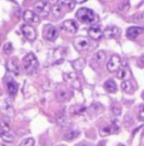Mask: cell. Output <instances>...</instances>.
<instances>
[{"mask_svg": "<svg viewBox=\"0 0 144 146\" xmlns=\"http://www.w3.org/2000/svg\"><path fill=\"white\" fill-rule=\"evenodd\" d=\"M85 58H79L78 59L75 60V61L71 62V65H72L73 68L76 71H81L84 67L86 66V64Z\"/></svg>", "mask_w": 144, "mask_h": 146, "instance_id": "e0dca14e", "label": "cell"}, {"mask_svg": "<svg viewBox=\"0 0 144 146\" xmlns=\"http://www.w3.org/2000/svg\"><path fill=\"white\" fill-rule=\"evenodd\" d=\"M87 0H74L75 3H77V4H82V3L86 2Z\"/></svg>", "mask_w": 144, "mask_h": 146, "instance_id": "4dcf8cb0", "label": "cell"}, {"mask_svg": "<svg viewBox=\"0 0 144 146\" xmlns=\"http://www.w3.org/2000/svg\"><path fill=\"white\" fill-rule=\"evenodd\" d=\"M143 99H144V94H143Z\"/></svg>", "mask_w": 144, "mask_h": 146, "instance_id": "836d02e7", "label": "cell"}, {"mask_svg": "<svg viewBox=\"0 0 144 146\" xmlns=\"http://www.w3.org/2000/svg\"><path fill=\"white\" fill-rule=\"evenodd\" d=\"M76 146H95L93 144L89 143H87V142H81L80 143L77 144Z\"/></svg>", "mask_w": 144, "mask_h": 146, "instance_id": "f546056e", "label": "cell"}, {"mask_svg": "<svg viewBox=\"0 0 144 146\" xmlns=\"http://www.w3.org/2000/svg\"><path fill=\"white\" fill-rule=\"evenodd\" d=\"M22 63L26 72L30 74L35 72L38 67V60L32 52L28 54L23 58Z\"/></svg>", "mask_w": 144, "mask_h": 146, "instance_id": "6da1fadb", "label": "cell"}, {"mask_svg": "<svg viewBox=\"0 0 144 146\" xmlns=\"http://www.w3.org/2000/svg\"><path fill=\"white\" fill-rule=\"evenodd\" d=\"M4 51L7 54H10L11 53H12L13 51V46H12V44H11L10 42L7 43L5 44V45L4 46Z\"/></svg>", "mask_w": 144, "mask_h": 146, "instance_id": "83f0119b", "label": "cell"}, {"mask_svg": "<svg viewBox=\"0 0 144 146\" xmlns=\"http://www.w3.org/2000/svg\"><path fill=\"white\" fill-rule=\"evenodd\" d=\"M0 136H1V139L7 143H11L14 140V137L9 133V131H1L0 132Z\"/></svg>", "mask_w": 144, "mask_h": 146, "instance_id": "7402d4cb", "label": "cell"}, {"mask_svg": "<svg viewBox=\"0 0 144 146\" xmlns=\"http://www.w3.org/2000/svg\"><path fill=\"white\" fill-rule=\"evenodd\" d=\"M117 78L118 79L123 80V81H128L131 76V72L130 68L125 64L121 66L118 71H117Z\"/></svg>", "mask_w": 144, "mask_h": 146, "instance_id": "9c48e42d", "label": "cell"}, {"mask_svg": "<svg viewBox=\"0 0 144 146\" xmlns=\"http://www.w3.org/2000/svg\"><path fill=\"white\" fill-rule=\"evenodd\" d=\"M140 61H141V64L144 65V55L141 56V58H140Z\"/></svg>", "mask_w": 144, "mask_h": 146, "instance_id": "1f68e13d", "label": "cell"}, {"mask_svg": "<svg viewBox=\"0 0 144 146\" xmlns=\"http://www.w3.org/2000/svg\"><path fill=\"white\" fill-rule=\"evenodd\" d=\"M76 17L84 24H92L95 20V14L91 9L86 7L79 9L76 12Z\"/></svg>", "mask_w": 144, "mask_h": 146, "instance_id": "7a4b0ae2", "label": "cell"}, {"mask_svg": "<svg viewBox=\"0 0 144 146\" xmlns=\"http://www.w3.org/2000/svg\"><path fill=\"white\" fill-rule=\"evenodd\" d=\"M144 32V28L140 27H131L126 30V36L129 39L133 40Z\"/></svg>", "mask_w": 144, "mask_h": 146, "instance_id": "7c38bea8", "label": "cell"}, {"mask_svg": "<svg viewBox=\"0 0 144 146\" xmlns=\"http://www.w3.org/2000/svg\"><path fill=\"white\" fill-rule=\"evenodd\" d=\"M51 12L55 17H60L62 16V8L56 3L51 8Z\"/></svg>", "mask_w": 144, "mask_h": 146, "instance_id": "d4e9b609", "label": "cell"}, {"mask_svg": "<svg viewBox=\"0 0 144 146\" xmlns=\"http://www.w3.org/2000/svg\"><path fill=\"white\" fill-rule=\"evenodd\" d=\"M7 69L10 72H12L15 75L17 76L19 74V66L14 61H11H11H9L7 64Z\"/></svg>", "mask_w": 144, "mask_h": 146, "instance_id": "ffe728a7", "label": "cell"}, {"mask_svg": "<svg viewBox=\"0 0 144 146\" xmlns=\"http://www.w3.org/2000/svg\"><path fill=\"white\" fill-rule=\"evenodd\" d=\"M121 33V29L118 28L117 27H108L105 31H104L103 34H104V37L106 38H118L120 36Z\"/></svg>", "mask_w": 144, "mask_h": 146, "instance_id": "8fae6325", "label": "cell"}, {"mask_svg": "<svg viewBox=\"0 0 144 146\" xmlns=\"http://www.w3.org/2000/svg\"><path fill=\"white\" fill-rule=\"evenodd\" d=\"M121 66V60L118 55H113L107 64V68L111 73L118 71Z\"/></svg>", "mask_w": 144, "mask_h": 146, "instance_id": "5b68a950", "label": "cell"}, {"mask_svg": "<svg viewBox=\"0 0 144 146\" xmlns=\"http://www.w3.org/2000/svg\"><path fill=\"white\" fill-rule=\"evenodd\" d=\"M80 135V132L76 130H72L71 131H68L65 134L64 137L66 140L68 141H71V140H74L75 138H78V135Z\"/></svg>", "mask_w": 144, "mask_h": 146, "instance_id": "cb8c5ba5", "label": "cell"}, {"mask_svg": "<svg viewBox=\"0 0 144 146\" xmlns=\"http://www.w3.org/2000/svg\"><path fill=\"white\" fill-rule=\"evenodd\" d=\"M118 146H125V145H123V144H121V143H120V144H118Z\"/></svg>", "mask_w": 144, "mask_h": 146, "instance_id": "d6a6232c", "label": "cell"}, {"mask_svg": "<svg viewBox=\"0 0 144 146\" xmlns=\"http://www.w3.org/2000/svg\"><path fill=\"white\" fill-rule=\"evenodd\" d=\"M57 4L61 7V8L68 9V11H71L74 9L75 7V1L73 0H58Z\"/></svg>", "mask_w": 144, "mask_h": 146, "instance_id": "ac0fdd59", "label": "cell"}, {"mask_svg": "<svg viewBox=\"0 0 144 146\" xmlns=\"http://www.w3.org/2000/svg\"><path fill=\"white\" fill-rule=\"evenodd\" d=\"M91 43H90L89 39L86 36H79L76 37L74 41V46L76 49L78 51H86L90 47Z\"/></svg>", "mask_w": 144, "mask_h": 146, "instance_id": "277c9868", "label": "cell"}, {"mask_svg": "<svg viewBox=\"0 0 144 146\" xmlns=\"http://www.w3.org/2000/svg\"><path fill=\"white\" fill-rule=\"evenodd\" d=\"M88 34L92 39L99 40L102 37L103 32L99 26L94 25L89 28L88 31Z\"/></svg>", "mask_w": 144, "mask_h": 146, "instance_id": "5bb4252c", "label": "cell"}, {"mask_svg": "<svg viewBox=\"0 0 144 146\" xmlns=\"http://www.w3.org/2000/svg\"><path fill=\"white\" fill-rule=\"evenodd\" d=\"M63 27L68 33L75 34L78 31V25L76 21H74V20L68 19L64 21V23H63Z\"/></svg>", "mask_w": 144, "mask_h": 146, "instance_id": "4fadbf2b", "label": "cell"}, {"mask_svg": "<svg viewBox=\"0 0 144 146\" xmlns=\"http://www.w3.org/2000/svg\"><path fill=\"white\" fill-rule=\"evenodd\" d=\"M23 18L26 22L31 24H38L40 21L38 14L30 10H26L24 11L23 14Z\"/></svg>", "mask_w": 144, "mask_h": 146, "instance_id": "52a82bcc", "label": "cell"}, {"mask_svg": "<svg viewBox=\"0 0 144 146\" xmlns=\"http://www.w3.org/2000/svg\"><path fill=\"white\" fill-rule=\"evenodd\" d=\"M104 88L108 92L115 93L117 91V86L113 80L109 79L104 84Z\"/></svg>", "mask_w": 144, "mask_h": 146, "instance_id": "d6986e66", "label": "cell"}, {"mask_svg": "<svg viewBox=\"0 0 144 146\" xmlns=\"http://www.w3.org/2000/svg\"><path fill=\"white\" fill-rule=\"evenodd\" d=\"M23 34L24 36L29 41H34L36 37V33L35 29L32 26L29 24H25L21 28Z\"/></svg>", "mask_w": 144, "mask_h": 146, "instance_id": "30bf717a", "label": "cell"}, {"mask_svg": "<svg viewBox=\"0 0 144 146\" xmlns=\"http://www.w3.org/2000/svg\"><path fill=\"white\" fill-rule=\"evenodd\" d=\"M34 9L36 12V14H38L43 17H46L48 15L51 10V6L47 1L40 0L34 4Z\"/></svg>", "mask_w": 144, "mask_h": 146, "instance_id": "3957f363", "label": "cell"}, {"mask_svg": "<svg viewBox=\"0 0 144 146\" xmlns=\"http://www.w3.org/2000/svg\"><path fill=\"white\" fill-rule=\"evenodd\" d=\"M56 96L59 101H64L66 100V98H68V94H67L66 91H65L64 89H59L57 91Z\"/></svg>", "mask_w": 144, "mask_h": 146, "instance_id": "484cf974", "label": "cell"}, {"mask_svg": "<svg viewBox=\"0 0 144 146\" xmlns=\"http://www.w3.org/2000/svg\"><path fill=\"white\" fill-rule=\"evenodd\" d=\"M138 118L140 121H144V105H141L139 107V111H138Z\"/></svg>", "mask_w": 144, "mask_h": 146, "instance_id": "f1b7e54d", "label": "cell"}, {"mask_svg": "<svg viewBox=\"0 0 144 146\" xmlns=\"http://www.w3.org/2000/svg\"><path fill=\"white\" fill-rule=\"evenodd\" d=\"M64 81L69 84L71 86L75 88H80V82L77 77L76 74L74 73H69V74H64Z\"/></svg>", "mask_w": 144, "mask_h": 146, "instance_id": "ba28073f", "label": "cell"}, {"mask_svg": "<svg viewBox=\"0 0 144 146\" xmlns=\"http://www.w3.org/2000/svg\"><path fill=\"white\" fill-rule=\"evenodd\" d=\"M121 88L124 91V92L127 94H132L133 91V88L129 80L128 81H123L121 84Z\"/></svg>", "mask_w": 144, "mask_h": 146, "instance_id": "44dd1931", "label": "cell"}, {"mask_svg": "<svg viewBox=\"0 0 144 146\" xmlns=\"http://www.w3.org/2000/svg\"><path fill=\"white\" fill-rule=\"evenodd\" d=\"M34 140L33 138H27V139L24 140L21 143L19 146H34Z\"/></svg>", "mask_w": 144, "mask_h": 146, "instance_id": "4316f807", "label": "cell"}, {"mask_svg": "<svg viewBox=\"0 0 144 146\" xmlns=\"http://www.w3.org/2000/svg\"><path fill=\"white\" fill-rule=\"evenodd\" d=\"M7 86L9 93L11 95H15L18 91V84L11 77H9L7 80Z\"/></svg>", "mask_w": 144, "mask_h": 146, "instance_id": "2e32d148", "label": "cell"}, {"mask_svg": "<svg viewBox=\"0 0 144 146\" xmlns=\"http://www.w3.org/2000/svg\"><path fill=\"white\" fill-rule=\"evenodd\" d=\"M117 129H118V128H117L116 125L112 124V125H107V126L101 128L99 131V134L101 137L108 136V135L116 132Z\"/></svg>", "mask_w": 144, "mask_h": 146, "instance_id": "9a60e30c", "label": "cell"}, {"mask_svg": "<svg viewBox=\"0 0 144 146\" xmlns=\"http://www.w3.org/2000/svg\"><path fill=\"white\" fill-rule=\"evenodd\" d=\"M94 59L96 60V62L98 64H101L105 61L106 60V54L104 51H98L94 56Z\"/></svg>", "mask_w": 144, "mask_h": 146, "instance_id": "603a6c76", "label": "cell"}, {"mask_svg": "<svg viewBox=\"0 0 144 146\" xmlns=\"http://www.w3.org/2000/svg\"><path fill=\"white\" fill-rule=\"evenodd\" d=\"M58 36V32L56 27L51 24H48L44 27V36L47 40L54 41Z\"/></svg>", "mask_w": 144, "mask_h": 146, "instance_id": "8992f818", "label": "cell"}]
</instances>
